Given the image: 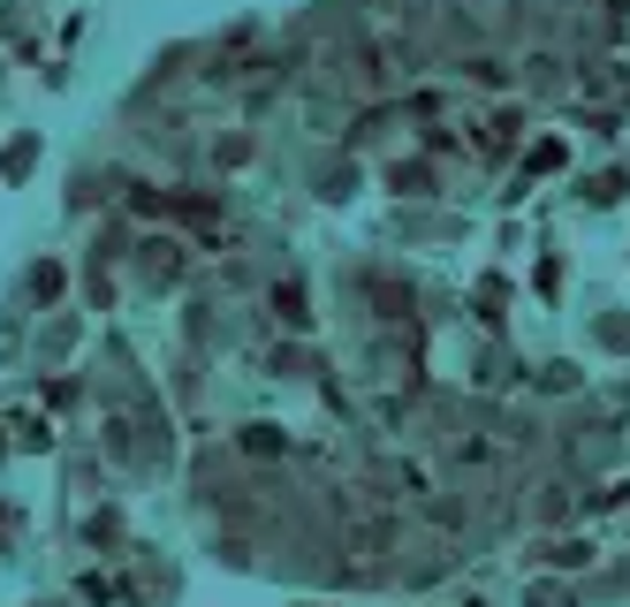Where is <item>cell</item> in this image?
Here are the masks:
<instances>
[{"instance_id":"cell-1","label":"cell","mask_w":630,"mask_h":607,"mask_svg":"<svg viewBox=\"0 0 630 607\" xmlns=\"http://www.w3.org/2000/svg\"><path fill=\"white\" fill-rule=\"evenodd\" d=\"M213 160H220V168H244V160H252V137H220Z\"/></svg>"},{"instance_id":"cell-2","label":"cell","mask_w":630,"mask_h":607,"mask_svg":"<svg viewBox=\"0 0 630 607\" xmlns=\"http://www.w3.org/2000/svg\"><path fill=\"white\" fill-rule=\"evenodd\" d=\"M244 448H252V456H274V448H282V434H274V426H252V434H244Z\"/></svg>"}]
</instances>
